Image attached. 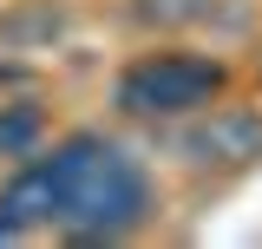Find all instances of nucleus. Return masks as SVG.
I'll use <instances>...</instances> for the list:
<instances>
[{
  "label": "nucleus",
  "instance_id": "f257e3e1",
  "mask_svg": "<svg viewBox=\"0 0 262 249\" xmlns=\"http://www.w3.org/2000/svg\"><path fill=\"white\" fill-rule=\"evenodd\" d=\"M151 217H158V184L144 157L105 131L59 138L0 190V243H27V236L125 243Z\"/></svg>",
  "mask_w": 262,
  "mask_h": 249
},
{
  "label": "nucleus",
  "instance_id": "f03ea898",
  "mask_svg": "<svg viewBox=\"0 0 262 249\" xmlns=\"http://www.w3.org/2000/svg\"><path fill=\"white\" fill-rule=\"evenodd\" d=\"M223 98V66L203 53H151L118 79V105L131 118H196Z\"/></svg>",
  "mask_w": 262,
  "mask_h": 249
},
{
  "label": "nucleus",
  "instance_id": "7ed1b4c3",
  "mask_svg": "<svg viewBox=\"0 0 262 249\" xmlns=\"http://www.w3.org/2000/svg\"><path fill=\"white\" fill-rule=\"evenodd\" d=\"M177 151H190V164H210V151H223V164H249L262 151V118L249 112H210L177 138Z\"/></svg>",
  "mask_w": 262,
  "mask_h": 249
},
{
  "label": "nucleus",
  "instance_id": "20e7f679",
  "mask_svg": "<svg viewBox=\"0 0 262 249\" xmlns=\"http://www.w3.org/2000/svg\"><path fill=\"white\" fill-rule=\"evenodd\" d=\"M203 13H210L203 0H138V20H164V27L170 20H203Z\"/></svg>",
  "mask_w": 262,
  "mask_h": 249
}]
</instances>
